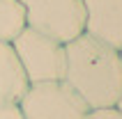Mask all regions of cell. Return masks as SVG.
I'll list each match as a JSON object with an SVG mask.
<instances>
[{
    "instance_id": "6da1fadb",
    "label": "cell",
    "mask_w": 122,
    "mask_h": 119,
    "mask_svg": "<svg viewBox=\"0 0 122 119\" xmlns=\"http://www.w3.org/2000/svg\"><path fill=\"white\" fill-rule=\"evenodd\" d=\"M90 110L113 108L122 94V57L120 50L92 39L88 34L65 44V76Z\"/></svg>"
},
{
    "instance_id": "7a4b0ae2",
    "label": "cell",
    "mask_w": 122,
    "mask_h": 119,
    "mask_svg": "<svg viewBox=\"0 0 122 119\" xmlns=\"http://www.w3.org/2000/svg\"><path fill=\"white\" fill-rule=\"evenodd\" d=\"M25 25L51 39L69 44L85 30L83 0H21Z\"/></svg>"
},
{
    "instance_id": "3957f363",
    "label": "cell",
    "mask_w": 122,
    "mask_h": 119,
    "mask_svg": "<svg viewBox=\"0 0 122 119\" xmlns=\"http://www.w3.org/2000/svg\"><path fill=\"white\" fill-rule=\"evenodd\" d=\"M12 46L30 85L62 80V76H65V44L37 32L32 27H25L12 41Z\"/></svg>"
},
{
    "instance_id": "277c9868",
    "label": "cell",
    "mask_w": 122,
    "mask_h": 119,
    "mask_svg": "<svg viewBox=\"0 0 122 119\" xmlns=\"http://www.w3.org/2000/svg\"><path fill=\"white\" fill-rule=\"evenodd\" d=\"M23 119H85L90 108L65 82H35L19 101Z\"/></svg>"
},
{
    "instance_id": "5b68a950",
    "label": "cell",
    "mask_w": 122,
    "mask_h": 119,
    "mask_svg": "<svg viewBox=\"0 0 122 119\" xmlns=\"http://www.w3.org/2000/svg\"><path fill=\"white\" fill-rule=\"evenodd\" d=\"M85 30L92 39L120 50L122 48V0H83Z\"/></svg>"
},
{
    "instance_id": "8992f818",
    "label": "cell",
    "mask_w": 122,
    "mask_h": 119,
    "mask_svg": "<svg viewBox=\"0 0 122 119\" xmlns=\"http://www.w3.org/2000/svg\"><path fill=\"white\" fill-rule=\"evenodd\" d=\"M28 87L30 82L14 53V46L0 41V103H19Z\"/></svg>"
},
{
    "instance_id": "52a82bcc",
    "label": "cell",
    "mask_w": 122,
    "mask_h": 119,
    "mask_svg": "<svg viewBox=\"0 0 122 119\" xmlns=\"http://www.w3.org/2000/svg\"><path fill=\"white\" fill-rule=\"evenodd\" d=\"M25 27V9L21 0H0V41L12 44Z\"/></svg>"
},
{
    "instance_id": "ba28073f",
    "label": "cell",
    "mask_w": 122,
    "mask_h": 119,
    "mask_svg": "<svg viewBox=\"0 0 122 119\" xmlns=\"http://www.w3.org/2000/svg\"><path fill=\"white\" fill-rule=\"evenodd\" d=\"M85 119H122V112H117L115 108H97L90 110Z\"/></svg>"
},
{
    "instance_id": "9c48e42d",
    "label": "cell",
    "mask_w": 122,
    "mask_h": 119,
    "mask_svg": "<svg viewBox=\"0 0 122 119\" xmlns=\"http://www.w3.org/2000/svg\"><path fill=\"white\" fill-rule=\"evenodd\" d=\"M0 119H23L19 103H0Z\"/></svg>"
},
{
    "instance_id": "30bf717a",
    "label": "cell",
    "mask_w": 122,
    "mask_h": 119,
    "mask_svg": "<svg viewBox=\"0 0 122 119\" xmlns=\"http://www.w3.org/2000/svg\"><path fill=\"white\" fill-rule=\"evenodd\" d=\"M113 108H115L117 112H122V94L117 96V101H115V105H113Z\"/></svg>"
},
{
    "instance_id": "8fae6325",
    "label": "cell",
    "mask_w": 122,
    "mask_h": 119,
    "mask_svg": "<svg viewBox=\"0 0 122 119\" xmlns=\"http://www.w3.org/2000/svg\"><path fill=\"white\" fill-rule=\"evenodd\" d=\"M120 57H122V48H120Z\"/></svg>"
}]
</instances>
